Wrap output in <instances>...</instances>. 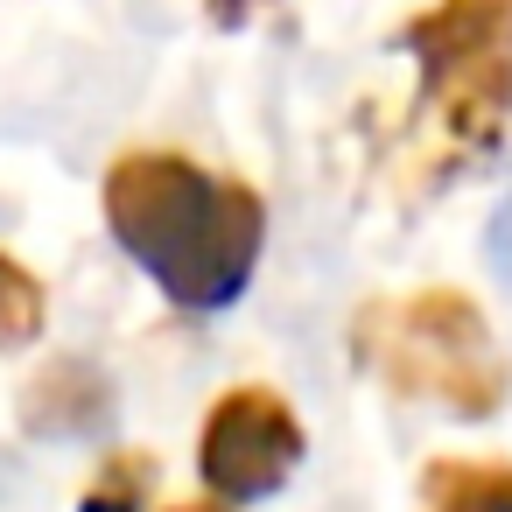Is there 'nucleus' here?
Returning a JSON list of instances; mask_svg holds the SVG:
<instances>
[{
  "mask_svg": "<svg viewBox=\"0 0 512 512\" xmlns=\"http://www.w3.org/2000/svg\"><path fill=\"white\" fill-rule=\"evenodd\" d=\"M106 225L120 253L176 302V309H225L246 295L267 239V204L239 176H211L190 155L134 148L106 169Z\"/></svg>",
  "mask_w": 512,
  "mask_h": 512,
  "instance_id": "obj_1",
  "label": "nucleus"
},
{
  "mask_svg": "<svg viewBox=\"0 0 512 512\" xmlns=\"http://www.w3.org/2000/svg\"><path fill=\"white\" fill-rule=\"evenodd\" d=\"M351 351L358 365L400 393V400H435L463 421H484L505 407V358L484 323V309L456 288H414V295H372L351 316Z\"/></svg>",
  "mask_w": 512,
  "mask_h": 512,
  "instance_id": "obj_2",
  "label": "nucleus"
},
{
  "mask_svg": "<svg viewBox=\"0 0 512 512\" xmlns=\"http://www.w3.org/2000/svg\"><path fill=\"white\" fill-rule=\"evenodd\" d=\"M421 64V106L463 155H484L512 120V0H435L393 36Z\"/></svg>",
  "mask_w": 512,
  "mask_h": 512,
  "instance_id": "obj_3",
  "label": "nucleus"
},
{
  "mask_svg": "<svg viewBox=\"0 0 512 512\" xmlns=\"http://www.w3.org/2000/svg\"><path fill=\"white\" fill-rule=\"evenodd\" d=\"M302 463V421L274 386H232L211 400L204 414V442H197V470L211 484V498L225 505H253L274 498Z\"/></svg>",
  "mask_w": 512,
  "mask_h": 512,
  "instance_id": "obj_4",
  "label": "nucleus"
},
{
  "mask_svg": "<svg viewBox=\"0 0 512 512\" xmlns=\"http://www.w3.org/2000/svg\"><path fill=\"white\" fill-rule=\"evenodd\" d=\"M106 414H113V386H106V372L85 365V358L50 365V372L29 386V400H22L29 435H64V442H71V435H99Z\"/></svg>",
  "mask_w": 512,
  "mask_h": 512,
  "instance_id": "obj_5",
  "label": "nucleus"
},
{
  "mask_svg": "<svg viewBox=\"0 0 512 512\" xmlns=\"http://www.w3.org/2000/svg\"><path fill=\"white\" fill-rule=\"evenodd\" d=\"M428 512H512V463L484 456H435L421 470Z\"/></svg>",
  "mask_w": 512,
  "mask_h": 512,
  "instance_id": "obj_6",
  "label": "nucleus"
},
{
  "mask_svg": "<svg viewBox=\"0 0 512 512\" xmlns=\"http://www.w3.org/2000/svg\"><path fill=\"white\" fill-rule=\"evenodd\" d=\"M43 316H50L43 281H36L22 260H8V253H0V351H22V344H36V337H43Z\"/></svg>",
  "mask_w": 512,
  "mask_h": 512,
  "instance_id": "obj_7",
  "label": "nucleus"
},
{
  "mask_svg": "<svg viewBox=\"0 0 512 512\" xmlns=\"http://www.w3.org/2000/svg\"><path fill=\"white\" fill-rule=\"evenodd\" d=\"M148 484H155V463L148 456H113L92 477V491L78 498V512H141L148 505Z\"/></svg>",
  "mask_w": 512,
  "mask_h": 512,
  "instance_id": "obj_8",
  "label": "nucleus"
},
{
  "mask_svg": "<svg viewBox=\"0 0 512 512\" xmlns=\"http://www.w3.org/2000/svg\"><path fill=\"white\" fill-rule=\"evenodd\" d=\"M176 512H218V505H176Z\"/></svg>",
  "mask_w": 512,
  "mask_h": 512,
  "instance_id": "obj_9",
  "label": "nucleus"
}]
</instances>
